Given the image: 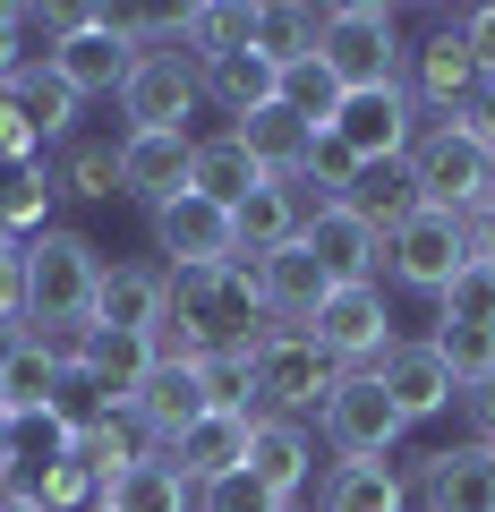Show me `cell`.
I'll return each instance as SVG.
<instances>
[{
  "instance_id": "43",
  "label": "cell",
  "mask_w": 495,
  "mask_h": 512,
  "mask_svg": "<svg viewBox=\"0 0 495 512\" xmlns=\"http://www.w3.org/2000/svg\"><path fill=\"white\" fill-rule=\"evenodd\" d=\"M18 163H43V137L26 128L18 86H0V171H18Z\"/></svg>"
},
{
  "instance_id": "22",
  "label": "cell",
  "mask_w": 495,
  "mask_h": 512,
  "mask_svg": "<svg viewBox=\"0 0 495 512\" xmlns=\"http://www.w3.org/2000/svg\"><path fill=\"white\" fill-rule=\"evenodd\" d=\"M171 470L188 478V487H214V478H231V470H248V419L239 410H205L197 427H188L180 444H171Z\"/></svg>"
},
{
  "instance_id": "35",
  "label": "cell",
  "mask_w": 495,
  "mask_h": 512,
  "mask_svg": "<svg viewBox=\"0 0 495 512\" xmlns=\"http://www.w3.org/2000/svg\"><path fill=\"white\" fill-rule=\"evenodd\" d=\"M436 325H461V333H495V256H470L436 299Z\"/></svg>"
},
{
  "instance_id": "13",
  "label": "cell",
  "mask_w": 495,
  "mask_h": 512,
  "mask_svg": "<svg viewBox=\"0 0 495 512\" xmlns=\"http://www.w3.org/2000/svg\"><path fill=\"white\" fill-rule=\"evenodd\" d=\"M188 154H197L188 128H120V197L171 205L188 188Z\"/></svg>"
},
{
  "instance_id": "20",
  "label": "cell",
  "mask_w": 495,
  "mask_h": 512,
  "mask_svg": "<svg viewBox=\"0 0 495 512\" xmlns=\"http://www.w3.org/2000/svg\"><path fill=\"white\" fill-rule=\"evenodd\" d=\"M419 495H427V512H495V444L470 436V444L427 453Z\"/></svg>"
},
{
  "instance_id": "46",
  "label": "cell",
  "mask_w": 495,
  "mask_h": 512,
  "mask_svg": "<svg viewBox=\"0 0 495 512\" xmlns=\"http://www.w3.org/2000/svg\"><path fill=\"white\" fill-rule=\"evenodd\" d=\"M461 231H470V256H495V197L478 214H461Z\"/></svg>"
},
{
  "instance_id": "44",
  "label": "cell",
  "mask_w": 495,
  "mask_h": 512,
  "mask_svg": "<svg viewBox=\"0 0 495 512\" xmlns=\"http://www.w3.org/2000/svg\"><path fill=\"white\" fill-rule=\"evenodd\" d=\"M453 35H461V52H470L478 86H495V0H487V9H461V18H453Z\"/></svg>"
},
{
  "instance_id": "2",
  "label": "cell",
  "mask_w": 495,
  "mask_h": 512,
  "mask_svg": "<svg viewBox=\"0 0 495 512\" xmlns=\"http://www.w3.org/2000/svg\"><path fill=\"white\" fill-rule=\"evenodd\" d=\"M402 18L385 0H342L325 9V35H316V60L342 77V94H367V86H402Z\"/></svg>"
},
{
  "instance_id": "4",
  "label": "cell",
  "mask_w": 495,
  "mask_h": 512,
  "mask_svg": "<svg viewBox=\"0 0 495 512\" xmlns=\"http://www.w3.org/2000/svg\"><path fill=\"white\" fill-rule=\"evenodd\" d=\"M410 180H419V197L436 214H478L495 197V154L478 137H461L453 120H427L419 146H410Z\"/></svg>"
},
{
  "instance_id": "29",
  "label": "cell",
  "mask_w": 495,
  "mask_h": 512,
  "mask_svg": "<svg viewBox=\"0 0 495 512\" xmlns=\"http://www.w3.org/2000/svg\"><path fill=\"white\" fill-rule=\"evenodd\" d=\"M231 137L265 163V180H299V171H308V146H316V128L299 120V111H282V103L257 111V120H239Z\"/></svg>"
},
{
  "instance_id": "48",
  "label": "cell",
  "mask_w": 495,
  "mask_h": 512,
  "mask_svg": "<svg viewBox=\"0 0 495 512\" xmlns=\"http://www.w3.org/2000/svg\"><path fill=\"white\" fill-rule=\"evenodd\" d=\"M18 350H26V316H0V367L18 359Z\"/></svg>"
},
{
  "instance_id": "7",
  "label": "cell",
  "mask_w": 495,
  "mask_h": 512,
  "mask_svg": "<svg viewBox=\"0 0 495 512\" xmlns=\"http://www.w3.org/2000/svg\"><path fill=\"white\" fill-rule=\"evenodd\" d=\"M316 436H325L342 461H393V444H402L410 427H402V410L385 402V384L359 367V376H342V384L325 393V410H316Z\"/></svg>"
},
{
  "instance_id": "30",
  "label": "cell",
  "mask_w": 495,
  "mask_h": 512,
  "mask_svg": "<svg viewBox=\"0 0 495 512\" xmlns=\"http://www.w3.org/2000/svg\"><path fill=\"white\" fill-rule=\"evenodd\" d=\"M103 512H197V487H188L163 453H146V461H129V470L103 487Z\"/></svg>"
},
{
  "instance_id": "5",
  "label": "cell",
  "mask_w": 495,
  "mask_h": 512,
  "mask_svg": "<svg viewBox=\"0 0 495 512\" xmlns=\"http://www.w3.org/2000/svg\"><path fill=\"white\" fill-rule=\"evenodd\" d=\"M308 342L325 350L342 376H359V367H376L402 333H393V299H385V282H342V291L325 299V308L308 316Z\"/></svg>"
},
{
  "instance_id": "24",
  "label": "cell",
  "mask_w": 495,
  "mask_h": 512,
  "mask_svg": "<svg viewBox=\"0 0 495 512\" xmlns=\"http://www.w3.org/2000/svg\"><path fill=\"white\" fill-rule=\"evenodd\" d=\"M188 188H197L205 205H222V214H231V205H248V197L265 188V163L239 146L231 128H222V137H197V154H188Z\"/></svg>"
},
{
  "instance_id": "33",
  "label": "cell",
  "mask_w": 495,
  "mask_h": 512,
  "mask_svg": "<svg viewBox=\"0 0 495 512\" xmlns=\"http://www.w3.org/2000/svg\"><path fill=\"white\" fill-rule=\"evenodd\" d=\"M52 163H18V171H0V231L9 239H43L52 231Z\"/></svg>"
},
{
  "instance_id": "9",
  "label": "cell",
  "mask_w": 495,
  "mask_h": 512,
  "mask_svg": "<svg viewBox=\"0 0 495 512\" xmlns=\"http://www.w3.org/2000/svg\"><path fill=\"white\" fill-rule=\"evenodd\" d=\"M205 103V77L188 52H137L129 86H120V120L129 128H188Z\"/></svg>"
},
{
  "instance_id": "6",
  "label": "cell",
  "mask_w": 495,
  "mask_h": 512,
  "mask_svg": "<svg viewBox=\"0 0 495 512\" xmlns=\"http://www.w3.org/2000/svg\"><path fill=\"white\" fill-rule=\"evenodd\" d=\"M461 265H470V231H461V214H436V205H419V214L385 239V282L410 291V299H444V282H453Z\"/></svg>"
},
{
  "instance_id": "41",
  "label": "cell",
  "mask_w": 495,
  "mask_h": 512,
  "mask_svg": "<svg viewBox=\"0 0 495 512\" xmlns=\"http://www.w3.org/2000/svg\"><path fill=\"white\" fill-rule=\"evenodd\" d=\"M427 342H436V359L453 367V384H461V393H478V384L495 376V333H461V325H436Z\"/></svg>"
},
{
  "instance_id": "11",
  "label": "cell",
  "mask_w": 495,
  "mask_h": 512,
  "mask_svg": "<svg viewBox=\"0 0 495 512\" xmlns=\"http://www.w3.org/2000/svg\"><path fill=\"white\" fill-rule=\"evenodd\" d=\"M154 256L163 265H239V231L222 205H205L197 188H180L171 205H154Z\"/></svg>"
},
{
  "instance_id": "34",
  "label": "cell",
  "mask_w": 495,
  "mask_h": 512,
  "mask_svg": "<svg viewBox=\"0 0 495 512\" xmlns=\"http://www.w3.org/2000/svg\"><path fill=\"white\" fill-rule=\"evenodd\" d=\"M248 26H257V9H239V0H197V9H180V52L205 69L214 52L248 43Z\"/></svg>"
},
{
  "instance_id": "38",
  "label": "cell",
  "mask_w": 495,
  "mask_h": 512,
  "mask_svg": "<svg viewBox=\"0 0 495 512\" xmlns=\"http://www.w3.org/2000/svg\"><path fill=\"white\" fill-rule=\"evenodd\" d=\"M77 453H86V461H94V470H103V487H111V478L129 470V461H146V453H154V444H146V427H137V419H129V410H111V419H94V427H86V436H77Z\"/></svg>"
},
{
  "instance_id": "26",
  "label": "cell",
  "mask_w": 495,
  "mask_h": 512,
  "mask_svg": "<svg viewBox=\"0 0 495 512\" xmlns=\"http://www.w3.org/2000/svg\"><path fill=\"white\" fill-rule=\"evenodd\" d=\"M77 436L52 419V410H9V427H0V461H9V478H18V495L43 487V470L52 461H69Z\"/></svg>"
},
{
  "instance_id": "47",
  "label": "cell",
  "mask_w": 495,
  "mask_h": 512,
  "mask_svg": "<svg viewBox=\"0 0 495 512\" xmlns=\"http://www.w3.org/2000/svg\"><path fill=\"white\" fill-rule=\"evenodd\" d=\"M0 86H18V26H9V0H0Z\"/></svg>"
},
{
  "instance_id": "39",
  "label": "cell",
  "mask_w": 495,
  "mask_h": 512,
  "mask_svg": "<svg viewBox=\"0 0 495 512\" xmlns=\"http://www.w3.org/2000/svg\"><path fill=\"white\" fill-rule=\"evenodd\" d=\"M52 384H60V359L26 333V350L0 367V402H9V410H52Z\"/></svg>"
},
{
  "instance_id": "25",
  "label": "cell",
  "mask_w": 495,
  "mask_h": 512,
  "mask_svg": "<svg viewBox=\"0 0 495 512\" xmlns=\"http://www.w3.org/2000/svg\"><path fill=\"white\" fill-rule=\"evenodd\" d=\"M333 205H350V214H359L376 239H393L427 197H419V180H410V163H359V180H350Z\"/></svg>"
},
{
  "instance_id": "18",
  "label": "cell",
  "mask_w": 495,
  "mask_h": 512,
  "mask_svg": "<svg viewBox=\"0 0 495 512\" xmlns=\"http://www.w3.org/2000/svg\"><path fill=\"white\" fill-rule=\"evenodd\" d=\"M197 77H205V103H214V111H222L231 128L282 103V69H274V60L257 52V43H231V52H214V60H205Z\"/></svg>"
},
{
  "instance_id": "14",
  "label": "cell",
  "mask_w": 495,
  "mask_h": 512,
  "mask_svg": "<svg viewBox=\"0 0 495 512\" xmlns=\"http://www.w3.org/2000/svg\"><path fill=\"white\" fill-rule=\"evenodd\" d=\"M214 410V393H205V367L197 359H180V367H154L146 384H137V402H129V419L146 427V444L154 453H171V444L188 436V427Z\"/></svg>"
},
{
  "instance_id": "23",
  "label": "cell",
  "mask_w": 495,
  "mask_h": 512,
  "mask_svg": "<svg viewBox=\"0 0 495 512\" xmlns=\"http://www.w3.org/2000/svg\"><path fill=\"white\" fill-rule=\"evenodd\" d=\"M248 470H257L282 504H299V487L316 478V436L299 419H248Z\"/></svg>"
},
{
  "instance_id": "10",
  "label": "cell",
  "mask_w": 495,
  "mask_h": 512,
  "mask_svg": "<svg viewBox=\"0 0 495 512\" xmlns=\"http://www.w3.org/2000/svg\"><path fill=\"white\" fill-rule=\"evenodd\" d=\"M367 376L385 384V402L402 410V427H427V419H444V410L461 402V384H453V367L436 359V342H427V333H419V342H393L385 359L367 367Z\"/></svg>"
},
{
  "instance_id": "12",
  "label": "cell",
  "mask_w": 495,
  "mask_h": 512,
  "mask_svg": "<svg viewBox=\"0 0 495 512\" xmlns=\"http://www.w3.org/2000/svg\"><path fill=\"white\" fill-rule=\"evenodd\" d=\"M402 94L419 103V120H453V111L478 94V69H470V52H461L453 26H436L427 43L402 52Z\"/></svg>"
},
{
  "instance_id": "37",
  "label": "cell",
  "mask_w": 495,
  "mask_h": 512,
  "mask_svg": "<svg viewBox=\"0 0 495 512\" xmlns=\"http://www.w3.org/2000/svg\"><path fill=\"white\" fill-rule=\"evenodd\" d=\"M282 111H299V120L316 128V137H325L333 128V111H342V77L325 69V60H291V69H282Z\"/></svg>"
},
{
  "instance_id": "32",
  "label": "cell",
  "mask_w": 495,
  "mask_h": 512,
  "mask_svg": "<svg viewBox=\"0 0 495 512\" xmlns=\"http://www.w3.org/2000/svg\"><path fill=\"white\" fill-rule=\"evenodd\" d=\"M316 35H325V9H308V0H265L257 26H248V43H257L274 69H291V60L316 52Z\"/></svg>"
},
{
  "instance_id": "40",
  "label": "cell",
  "mask_w": 495,
  "mask_h": 512,
  "mask_svg": "<svg viewBox=\"0 0 495 512\" xmlns=\"http://www.w3.org/2000/svg\"><path fill=\"white\" fill-rule=\"evenodd\" d=\"M35 504H43V512H103V470H94L86 453L52 461V470H43V487H35Z\"/></svg>"
},
{
  "instance_id": "31",
  "label": "cell",
  "mask_w": 495,
  "mask_h": 512,
  "mask_svg": "<svg viewBox=\"0 0 495 512\" xmlns=\"http://www.w3.org/2000/svg\"><path fill=\"white\" fill-rule=\"evenodd\" d=\"M52 188L77 197V205L120 197V146H111V137H69V146L52 154Z\"/></svg>"
},
{
  "instance_id": "42",
  "label": "cell",
  "mask_w": 495,
  "mask_h": 512,
  "mask_svg": "<svg viewBox=\"0 0 495 512\" xmlns=\"http://www.w3.org/2000/svg\"><path fill=\"white\" fill-rule=\"evenodd\" d=\"M197 512H291V504H282L257 470H231V478H214V487H197Z\"/></svg>"
},
{
  "instance_id": "45",
  "label": "cell",
  "mask_w": 495,
  "mask_h": 512,
  "mask_svg": "<svg viewBox=\"0 0 495 512\" xmlns=\"http://www.w3.org/2000/svg\"><path fill=\"white\" fill-rule=\"evenodd\" d=\"M461 410H470V427H478V444H495V376L478 384V393H461Z\"/></svg>"
},
{
  "instance_id": "1",
  "label": "cell",
  "mask_w": 495,
  "mask_h": 512,
  "mask_svg": "<svg viewBox=\"0 0 495 512\" xmlns=\"http://www.w3.org/2000/svg\"><path fill=\"white\" fill-rule=\"evenodd\" d=\"M103 265L111 256L94 248L86 231H43L26 239V325L52 333V325H86L94 316V291H103Z\"/></svg>"
},
{
  "instance_id": "36",
  "label": "cell",
  "mask_w": 495,
  "mask_h": 512,
  "mask_svg": "<svg viewBox=\"0 0 495 512\" xmlns=\"http://www.w3.org/2000/svg\"><path fill=\"white\" fill-rule=\"evenodd\" d=\"M18 111H26V128H35L43 146H69V137H77V94L60 86L52 69H26L18 77Z\"/></svg>"
},
{
  "instance_id": "15",
  "label": "cell",
  "mask_w": 495,
  "mask_h": 512,
  "mask_svg": "<svg viewBox=\"0 0 495 512\" xmlns=\"http://www.w3.org/2000/svg\"><path fill=\"white\" fill-rule=\"evenodd\" d=\"M129 69H137V52L103 26V9H94L86 26H69V35H60V52H52V77L77 94V103H94V94H120V86H129Z\"/></svg>"
},
{
  "instance_id": "19",
  "label": "cell",
  "mask_w": 495,
  "mask_h": 512,
  "mask_svg": "<svg viewBox=\"0 0 495 512\" xmlns=\"http://www.w3.org/2000/svg\"><path fill=\"white\" fill-rule=\"evenodd\" d=\"M308 214H316V197L299 180H265L248 205H231V231H239V265H257V256H274V248H291L299 231H308Z\"/></svg>"
},
{
  "instance_id": "3",
  "label": "cell",
  "mask_w": 495,
  "mask_h": 512,
  "mask_svg": "<svg viewBox=\"0 0 495 512\" xmlns=\"http://www.w3.org/2000/svg\"><path fill=\"white\" fill-rule=\"evenodd\" d=\"M248 384H257V419H308V410H325V393L342 384V367H333L308 333L274 325L257 342V359H248Z\"/></svg>"
},
{
  "instance_id": "8",
  "label": "cell",
  "mask_w": 495,
  "mask_h": 512,
  "mask_svg": "<svg viewBox=\"0 0 495 512\" xmlns=\"http://www.w3.org/2000/svg\"><path fill=\"white\" fill-rule=\"evenodd\" d=\"M419 103H410L402 86H367V94H342V111H333L325 137H342L350 163H410V146H419Z\"/></svg>"
},
{
  "instance_id": "28",
  "label": "cell",
  "mask_w": 495,
  "mask_h": 512,
  "mask_svg": "<svg viewBox=\"0 0 495 512\" xmlns=\"http://www.w3.org/2000/svg\"><path fill=\"white\" fill-rule=\"evenodd\" d=\"M86 376L103 384L111 410H129L137 384L154 376V342H146V333H94V325H86Z\"/></svg>"
},
{
  "instance_id": "27",
  "label": "cell",
  "mask_w": 495,
  "mask_h": 512,
  "mask_svg": "<svg viewBox=\"0 0 495 512\" xmlns=\"http://www.w3.org/2000/svg\"><path fill=\"white\" fill-rule=\"evenodd\" d=\"M316 512H410V478L393 461H333Z\"/></svg>"
},
{
  "instance_id": "17",
  "label": "cell",
  "mask_w": 495,
  "mask_h": 512,
  "mask_svg": "<svg viewBox=\"0 0 495 512\" xmlns=\"http://www.w3.org/2000/svg\"><path fill=\"white\" fill-rule=\"evenodd\" d=\"M248 274H257V299H265V316H274V325H291V333H308V316L333 299V274L316 265L308 248H299V239H291V248H274V256H257Z\"/></svg>"
},
{
  "instance_id": "21",
  "label": "cell",
  "mask_w": 495,
  "mask_h": 512,
  "mask_svg": "<svg viewBox=\"0 0 495 512\" xmlns=\"http://www.w3.org/2000/svg\"><path fill=\"white\" fill-rule=\"evenodd\" d=\"M163 265H103V291H94V333H154L163 325Z\"/></svg>"
},
{
  "instance_id": "49",
  "label": "cell",
  "mask_w": 495,
  "mask_h": 512,
  "mask_svg": "<svg viewBox=\"0 0 495 512\" xmlns=\"http://www.w3.org/2000/svg\"><path fill=\"white\" fill-rule=\"evenodd\" d=\"M0 512H43V504H35V495H9V504H0Z\"/></svg>"
},
{
  "instance_id": "16",
  "label": "cell",
  "mask_w": 495,
  "mask_h": 512,
  "mask_svg": "<svg viewBox=\"0 0 495 512\" xmlns=\"http://www.w3.org/2000/svg\"><path fill=\"white\" fill-rule=\"evenodd\" d=\"M299 248L333 274V291H342V282H385V239L367 231L350 205H316L308 231H299Z\"/></svg>"
}]
</instances>
